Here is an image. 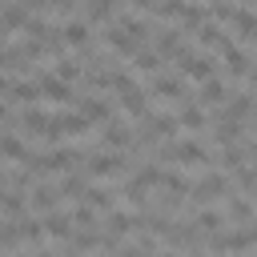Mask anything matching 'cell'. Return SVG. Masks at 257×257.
<instances>
[{
    "label": "cell",
    "mask_w": 257,
    "mask_h": 257,
    "mask_svg": "<svg viewBox=\"0 0 257 257\" xmlns=\"http://www.w3.org/2000/svg\"><path fill=\"white\" fill-rule=\"evenodd\" d=\"M145 32H149V24L141 20V16H116L112 24H108V32H104V44L116 52V56H137L141 48H145Z\"/></svg>",
    "instance_id": "1"
},
{
    "label": "cell",
    "mask_w": 257,
    "mask_h": 257,
    "mask_svg": "<svg viewBox=\"0 0 257 257\" xmlns=\"http://www.w3.org/2000/svg\"><path fill=\"white\" fill-rule=\"evenodd\" d=\"M161 161H177V165H185V169H205L209 165V149L201 145V141H173V145H165L161 153H157V165Z\"/></svg>",
    "instance_id": "2"
},
{
    "label": "cell",
    "mask_w": 257,
    "mask_h": 257,
    "mask_svg": "<svg viewBox=\"0 0 257 257\" xmlns=\"http://www.w3.org/2000/svg\"><path fill=\"white\" fill-rule=\"evenodd\" d=\"M92 124L80 116V112H56V116H48V128H44V141L48 145H60V141H68V137H84Z\"/></svg>",
    "instance_id": "3"
},
{
    "label": "cell",
    "mask_w": 257,
    "mask_h": 257,
    "mask_svg": "<svg viewBox=\"0 0 257 257\" xmlns=\"http://www.w3.org/2000/svg\"><path fill=\"white\" fill-rule=\"evenodd\" d=\"M80 169H84L88 177H120V173L128 169V157H120V153H108V149H100V153H88V157L80 161Z\"/></svg>",
    "instance_id": "4"
},
{
    "label": "cell",
    "mask_w": 257,
    "mask_h": 257,
    "mask_svg": "<svg viewBox=\"0 0 257 257\" xmlns=\"http://www.w3.org/2000/svg\"><path fill=\"white\" fill-rule=\"evenodd\" d=\"M177 76L205 84L209 76H217V72H213V56H205V52H189V48H185V52L177 56Z\"/></svg>",
    "instance_id": "5"
},
{
    "label": "cell",
    "mask_w": 257,
    "mask_h": 257,
    "mask_svg": "<svg viewBox=\"0 0 257 257\" xmlns=\"http://www.w3.org/2000/svg\"><path fill=\"white\" fill-rule=\"evenodd\" d=\"M189 197H193V205H209V201L229 197V181H225V173H205V177L189 189Z\"/></svg>",
    "instance_id": "6"
},
{
    "label": "cell",
    "mask_w": 257,
    "mask_h": 257,
    "mask_svg": "<svg viewBox=\"0 0 257 257\" xmlns=\"http://www.w3.org/2000/svg\"><path fill=\"white\" fill-rule=\"evenodd\" d=\"M149 92H153V96H165V100H173V104H185V100H189L185 76H177V72H157L153 84H149Z\"/></svg>",
    "instance_id": "7"
},
{
    "label": "cell",
    "mask_w": 257,
    "mask_h": 257,
    "mask_svg": "<svg viewBox=\"0 0 257 257\" xmlns=\"http://www.w3.org/2000/svg\"><path fill=\"white\" fill-rule=\"evenodd\" d=\"M165 237H169V245H173V249H193V253H197V249L205 245V233H201L193 221H173Z\"/></svg>",
    "instance_id": "8"
},
{
    "label": "cell",
    "mask_w": 257,
    "mask_h": 257,
    "mask_svg": "<svg viewBox=\"0 0 257 257\" xmlns=\"http://www.w3.org/2000/svg\"><path fill=\"white\" fill-rule=\"evenodd\" d=\"M36 88H40V96H44V100H52V104H68V100L76 96V92H72V84H68V80H60L56 72H40V76H36Z\"/></svg>",
    "instance_id": "9"
},
{
    "label": "cell",
    "mask_w": 257,
    "mask_h": 257,
    "mask_svg": "<svg viewBox=\"0 0 257 257\" xmlns=\"http://www.w3.org/2000/svg\"><path fill=\"white\" fill-rule=\"evenodd\" d=\"M116 96H120V108L128 112V116H137V120H145L153 108H149V92L133 80V84H124V88H116Z\"/></svg>",
    "instance_id": "10"
},
{
    "label": "cell",
    "mask_w": 257,
    "mask_h": 257,
    "mask_svg": "<svg viewBox=\"0 0 257 257\" xmlns=\"http://www.w3.org/2000/svg\"><path fill=\"white\" fill-rule=\"evenodd\" d=\"M153 52H157L161 60H177V56L185 52V28H161L157 40H153Z\"/></svg>",
    "instance_id": "11"
},
{
    "label": "cell",
    "mask_w": 257,
    "mask_h": 257,
    "mask_svg": "<svg viewBox=\"0 0 257 257\" xmlns=\"http://www.w3.org/2000/svg\"><path fill=\"white\" fill-rule=\"evenodd\" d=\"M88 124H108L112 116H116V108H112V100H104V96H96V92H88V96H80V108H76Z\"/></svg>",
    "instance_id": "12"
},
{
    "label": "cell",
    "mask_w": 257,
    "mask_h": 257,
    "mask_svg": "<svg viewBox=\"0 0 257 257\" xmlns=\"http://www.w3.org/2000/svg\"><path fill=\"white\" fill-rule=\"evenodd\" d=\"M28 209H32V213H40V217H44V213H52V209H60V189H56V185H48V181H40V185L28 193Z\"/></svg>",
    "instance_id": "13"
},
{
    "label": "cell",
    "mask_w": 257,
    "mask_h": 257,
    "mask_svg": "<svg viewBox=\"0 0 257 257\" xmlns=\"http://www.w3.org/2000/svg\"><path fill=\"white\" fill-rule=\"evenodd\" d=\"M137 229H141V213H124V209L104 213V233H112V237H128V233H137Z\"/></svg>",
    "instance_id": "14"
},
{
    "label": "cell",
    "mask_w": 257,
    "mask_h": 257,
    "mask_svg": "<svg viewBox=\"0 0 257 257\" xmlns=\"http://www.w3.org/2000/svg\"><path fill=\"white\" fill-rule=\"evenodd\" d=\"M197 40H201L205 48H213V52H225V48L233 44V36H229V32H225L217 20H205V24L197 28Z\"/></svg>",
    "instance_id": "15"
},
{
    "label": "cell",
    "mask_w": 257,
    "mask_h": 257,
    "mask_svg": "<svg viewBox=\"0 0 257 257\" xmlns=\"http://www.w3.org/2000/svg\"><path fill=\"white\" fill-rule=\"evenodd\" d=\"M221 56H225V68H229V76H233V80H245V76L253 72V68H249L253 60H249V52H245V48H241L237 40H233V44H229V48H225Z\"/></svg>",
    "instance_id": "16"
},
{
    "label": "cell",
    "mask_w": 257,
    "mask_h": 257,
    "mask_svg": "<svg viewBox=\"0 0 257 257\" xmlns=\"http://www.w3.org/2000/svg\"><path fill=\"white\" fill-rule=\"evenodd\" d=\"M88 181H92V177H88V173L76 165V169L60 173V185H56V189H60V197H68V201H80V193L88 189Z\"/></svg>",
    "instance_id": "17"
},
{
    "label": "cell",
    "mask_w": 257,
    "mask_h": 257,
    "mask_svg": "<svg viewBox=\"0 0 257 257\" xmlns=\"http://www.w3.org/2000/svg\"><path fill=\"white\" fill-rule=\"evenodd\" d=\"M40 225H44V237H56V241H68L72 237V217L68 213H60V209H52V213H44L40 217Z\"/></svg>",
    "instance_id": "18"
},
{
    "label": "cell",
    "mask_w": 257,
    "mask_h": 257,
    "mask_svg": "<svg viewBox=\"0 0 257 257\" xmlns=\"http://www.w3.org/2000/svg\"><path fill=\"white\" fill-rule=\"evenodd\" d=\"M249 249H257V225L253 221L233 229V233H225V253H249Z\"/></svg>",
    "instance_id": "19"
},
{
    "label": "cell",
    "mask_w": 257,
    "mask_h": 257,
    "mask_svg": "<svg viewBox=\"0 0 257 257\" xmlns=\"http://www.w3.org/2000/svg\"><path fill=\"white\" fill-rule=\"evenodd\" d=\"M60 32H64V48H88L92 44V24L88 20H68V24H60Z\"/></svg>",
    "instance_id": "20"
},
{
    "label": "cell",
    "mask_w": 257,
    "mask_h": 257,
    "mask_svg": "<svg viewBox=\"0 0 257 257\" xmlns=\"http://www.w3.org/2000/svg\"><path fill=\"white\" fill-rule=\"evenodd\" d=\"M100 141H104V149H133V128L124 124V120H108L104 124V133H100Z\"/></svg>",
    "instance_id": "21"
},
{
    "label": "cell",
    "mask_w": 257,
    "mask_h": 257,
    "mask_svg": "<svg viewBox=\"0 0 257 257\" xmlns=\"http://www.w3.org/2000/svg\"><path fill=\"white\" fill-rule=\"evenodd\" d=\"M225 100H229V84H225L221 76H209V80L201 84L197 104H201V108H209V104H225Z\"/></svg>",
    "instance_id": "22"
},
{
    "label": "cell",
    "mask_w": 257,
    "mask_h": 257,
    "mask_svg": "<svg viewBox=\"0 0 257 257\" xmlns=\"http://www.w3.org/2000/svg\"><path fill=\"white\" fill-rule=\"evenodd\" d=\"M177 124H181V128H189V133H197V128H205V124H209V112H205L197 100H185V104H181V112H177Z\"/></svg>",
    "instance_id": "23"
},
{
    "label": "cell",
    "mask_w": 257,
    "mask_h": 257,
    "mask_svg": "<svg viewBox=\"0 0 257 257\" xmlns=\"http://www.w3.org/2000/svg\"><path fill=\"white\" fill-rule=\"evenodd\" d=\"M213 141H217L221 149H225V145H237V141H241V120H233V116L221 112V116L213 120Z\"/></svg>",
    "instance_id": "24"
},
{
    "label": "cell",
    "mask_w": 257,
    "mask_h": 257,
    "mask_svg": "<svg viewBox=\"0 0 257 257\" xmlns=\"http://www.w3.org/2000/svg\"><path fill=\"white\" fill-rule=\"evenodd\" d=\"M28 16H32V12H28L20 0H12V4H4V8H0V28H4V32H16V28L24 32Z\"/></svg>",
    "instance_id": "25"
},
{
    "label": "cell",
    "mask_w": 257,
    "mask_h": 257,
    "mask_svg": "<svg viewBox=\"0 0 257 257\" xmlns=\"http://www.w3.org/2000/svg\"><path fill=\"white\" fill-rule=\"evenodd\" d=\"M0 213H8L12 221L28 213V193L24 189H0Z\"/></svg>",
    "instance_id": "26"
},
{
    "label": "cell",
    "mask_w": 257,
    "mask_h": 257,
    "mask_svg": "<svg viewBox=\"0 0 257 257\" xmlns=\"http://www.w3.org/2000/svg\"><path fill=\"white\" fill-rule=\"evenodd\" d=\"M44 128H48V112H44V108L32 104V108L20 112V133H24V137H44Z\"/></svg>",
    "instance_id": "27"
},
{
    "label": "cell",
    "mask_w": 257,
    "mask_h": 257,
    "mask_svg": "<svg viewBox=\"0 0 257 257\" xmlns=\"http://www.w3.org/2000/svg\"><path fill=\"white\" fill-rule=\"evenodd\" d=\"M112 193H116V189H100V185H88V189L80 193V201H84L88 209H96V213H112V201H116Z\"/></svg>",
    "instance_id": "28"
},
{
    "label": "cell",
    "mask_w": 257,
    "mask_h": 257,
    "mask_svg": "<svg viewBox=\"0 0 257 257\" xmlns=\"http://www.w3.org/2000/svg\"><path fill=\"white\" fill-rule=\"evenodd\" d=\"M257 112V100L249 96V92H229V108H225V116H233V120H249Z\"/></svg>",
    "instance_id": "29"
},
{
    "label": "cell",
    "mask_w": 257,
    "mask_h": 257,
    "mask_svg": "<svg viewBox=\"0 0 257 257\" xmlns=\"http://www.w3.org/2000/svg\"><path fill=\"white\" fill-rule=\"evenodd\" d=\"M225 201H229V205H225V217H233L237 225H249V221H253V201H249V197H241V193H229Z\"/></svg>",
    "instance_id": "30"
},
{
    "label": "cell",
    "mask_w": 257,
    "mask_h": 257,
    "mask_svg": "<svg viewBox=\"0 0 257 257\" xmlns=\"http://www.w3.org/2000/svg\"><path fill=\"white\" fill-rule=\"evenodd\" d=\"M12 225H16V237H20V241H32V245L44 241V225H40V217H28V213H24V217H16Z\"/></svg>",
    "instance_id": "31"
},
{
    "label": "cell",
    "mask_w": 257,
    "mask_h": 257,
    "mask_svg": "<svg viewBox=\"0 0 257 257\" xmlns=\"http://www.w3.org/2000/svg\"><path fill=\"white\" fill-rule=\"evenodd\" d=\"M8 96H12L16 104H28V108H32V104L40 100V88H36V80H12V84H8Z\"/></svg>",
    "instance_id": "32"
},
{
    "label": "cell",
    "mask_w": 257,
    "mask_h": 257,
    "mask_svg": "<svg viewBox=\"0 0 257 257\" xmlns=\"http://www.w3.org/2000/svg\"><path fill=\"white\" fill-rule=\"evenodd\" d=\"M0 157L4 161H24L28 157V145L20 141V133H0Z\"/></svg>",
    "instance_id": "33"
},
{
    "label": "cell",
    "mask_w": 257,
    "mask_h": 257,
    "mask_svg": "<svg viewBox=\"0 0 257 257\" xmlns=\"http://www.w3.org/2000/svg\"><path fill=\"white\" fill-rule=\"evenodd\" d=\"M229 24H233V32H237L241 40H257V12H249V8H237V16H233Z\"/></svg>",
    "instance_id": "34"
},
{
    "label": "cell",
    "mask_w": 257,
    "mask_h": 257,
    "mask_svg": "<svg viewBox=\"0 0 257 257\" xmlns=\"http://www.w3.org/2000/svg\"><path fill=\"white\" fill-rule=\"evenodd\" d=\"M161 64H165V60H161L153 48H141V52L133 56V68H137V72H145V76H157V72H161Z\"/></svg>",
    "instance_id": "35"
},
{
    "label": "cell",
    "mask_w": 257,
    "mask_h": 257,
    "mask_svg": "<svg viewBox=\"0 0 257 257\" xmlns=\"http://www.w3.org/2000/svg\"><path fill=\"white\" fill-rule=\"evenodd\" d=\"M193 225H197V229L209 237V233H221V229H225V217H221L217 209H201V213L193 217Z\"/></svg>",
    "instance_id": "36"
},
{
    "label": "cell",
    "mask_w": 257,
    "mask_h": 257,
    "mask_svg": "<svg viewBox=\"0 0 257 257\" xmlns=\"http://www.w3.org/2000/svg\"><path fill=\"white\" fill-rule=\"evenodd\" d=\"M217 165H221V169H229V173H233V169H241V165H245V145H225V149L217 153Z\"/></svg>",
    "instance_id": "37"
},
{
    "label": "cell",
    "mask_w": 257,
    "mask_h": 257,
    "mask_svg": "<svg viewBox=\"0 0 257 257\" xmlns=\"http://www.w3.org/2000/svg\"><path fill=\"white\" fill-rule=\"evenodd\" d=\"M52 72H56L60 80H68V84H72V80H76V76L84 72V64H80V60H72V56H56V64H52Z\"/></svg>",
    "instance_id": "38"
},
{
    "label": "cell",
    "mask_w": 257,
    "mask_h": 257,
    "mask_svg": "<svg viewBox=\"0 0 257 257\" xmlns=\"http://www.w3.org/2000/svg\"><path fill=\"white\" fill-rule=\"evenodd\" d=\"M233 181L245 189V197H253V193H257V169H253V165H241V169H233Z\"/></svg>",
    "instance_id": "39"
},
{
    "label": "cell",
    "mask_w": 257,
    "mask_h": 257,
    "mask_svg": "<svg viewBox=\"0 0 257 257\" xmlns=\"http://www.w3.org/2000/svg\"><path fill=\"white\" fill-rule=\"evenodd\" d=\"M68 217H72V225H80V229H96V209H88L84 201H80Z\"/></svg>",
    "instance_id": "40"
},
{
    "label": "cell",
    "mask_w": 257,
    "mask_h": 257,
    "mask_svg": "<svg viewBox=\"0 0 257 257\" xmlns=\"http://www.w3.org/2000/svg\"><path fill=\"white\" fill-rule=\"evenodd\" d=\"M185 8H189L185 0H161V16H173V20H181V16H185Z\"/></svg>",
    "instance_id": "41"
},
{
    "label": "cell",
    "mask_w": 257,
    "mask_h": 257,
    "mask_svg": "<svg viewBox=\"0 0 257 257\" xmlns=\"http://www.w3.org/2000/svg\"><path fill=\"white\" fill-rule=\"evenodd\" d=\"M112 257H149V253H141L137 245H124V241H120V245L112 249Z\"/></svg>",
    "instance_id": "42"
},
{
    "label": "cell",
    "mask_w": 257,
    "mask_h": 257,
    "mask_svg": "<svg viewBox=\"0 0 257 257\" xmlns=\"http://www.w3.org/2000/svg\"><path fill=\"white\" fill-rule=\"evenodd\" d=\"M133 8H141V12H161V0H133Z\"/></svg>",
    "instance_id": "43"
},
{
    "label": "cell",
    "mask_w": 257,
    "mask_h": 257,
    "mask_svg": "<svg viewBox=\"0 0 257 257\" xmlns=\"http://www.w3.org/2000/svg\"><path fill=\"white\" fill-rule=\"evenodd\" d=\"M245 157H249V161H257V137H253V141H245Z\"/></svg>",
    "instance_id": "44"
},
{
    "label": "cell",
    "mask_w": 257,
    "mask_h": 257,
    "mask_svg": "<svg viewBox=\"0 0 257 257\" xmlns=\"http://www.w3.org/2000/svg\"><path fill=\"white\" fill-rule=\"evenodd\" d=\"M0 120H12V116H8V104H4V100H0Z\"/></svg>",
    "instance_id": "45"
},
{
    "label": "cell",
    "mask_w": 257,
    "mask_h": 257,
    "mask_svg": "<svg viewBox=\"0 0 257 257\" xmlns=\"http://www.w3.org/2000/svg\"><path fill=\"white\" fill-rule=\"evenodd\" d=\"M8 84H12V80H8L4 72H0V92H8Z\"/></svg>",
    "instance_id": "46"
},
{
    "label": "cell",
    "mask_w": 257,
    "mask_h": 257,
    "mask_svg": "<svg viewBox=\"0 0 257 257\" xmlns=\"http://www.w3.org/2000/svg\"><path fill=\"white\" fill-rule=\"evenodd\" d=\"M4 173H8V169H4V165H0V189H4Z\"/></svg>",
    "instance_id": "47"
},
{
    "label": "cell",
    "mask_w": 257,
    "mask_h": 257,
    "mask_svg": "<svg viewBox=\"0 0 257 257\" xmlns=\"http://www.w3.org/2000/svg\"><path fill=\"white\" fill-rule=\"evenodd\" d=\"M249 80H253V88H257V68H253V72H249Z\"/></svg>",
    "instance_id": "48"
},
{
    "label": "cell",
    "mask_w": 257,
    "mask_h": 257,
    "mask_svg": "<svg viewBox=\"0 0 257 257\" xmlns=\"http://www.w3.org/2000/svg\"><path fill=\"white\" fill-rule=\"evenodd\" d=\"M249 124H253V128H257V112H253V116H249Z\"/></svg>",
    "instance_id": "49"
},
{
    "label": "cell",
    "mask_w": 257,
    "mask_h": 257,
    "mask_svg": "<svg viewBox=\"0 0 257 257\" xmlns=\"http://www.w3.org/2000/svg\"><path fill=\"white\" fill-rule=\"evenodd\" d=\"M253 201H257V193H253Z\"/></svg>",
    "instance_id": "50"
}]
</instances>
